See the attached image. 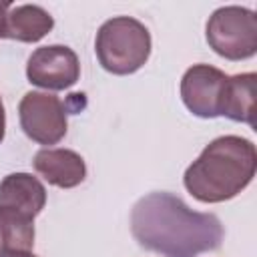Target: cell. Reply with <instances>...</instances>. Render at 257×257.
<instances>
[{"instance_id": "cell-1", "label": "cell", "mask_w": 257, "mask_h": 257, "mask_svg": "<svg viewBox=\"0 0 257 257\" xmlns=\"http://www.w3.org/2000/svg\"><path fill=\"white\" fill-rule=\"evenodd\" d=\"M131 233L141 247L163 257H197L219 249L223 225L213 213L193 211L171 193H151L131 211Z\"/></svg>"}, {"instance_id": "cell-2", "label": "cell", "mask_w": 257, "mask_h": 257, "mask_svg": "<svg viewBox=\"0 0 257 257\" xmlns=\"http://www.w3.org/2000/svg\"><path fill=\"white\" fill-rule=\"evenodd\" d=\"M257 151L249 139L225 135L211 141L183 177L185 189L201 203L237 197L255 177Z\"/></svg>"}, {"instance_id": "cell-3", "label": "cell", "mask_w": 257, "mask_h": 257, "mask_svg": "<svg viewBox=\"0 0 257 257\" xmlns=\"http://www.w3.org/2000/svg\"><path fill=\"white\" fill-rule=\"evenodd\" d=\"M46 205L44 185L28 173H12L0 183V253L32 251L34 217Z\"/></svg>"}, {"instance_id": "cell-4", "label": "cell", "mask_w": 257, "mask_h": 257, "mask_svg": "<svg viewBox=\"0 0 257 257\" xmlns=\"http://www.w3.org/2000/svg\"><path fill=\"white\" fill-rule=\"evenodd\" d=\"M94 52L106 72L133 74L151 56V34L137 18L114 16L98 28Z\"/></svg>"}, {"instance_id": "cell-5", "label": "cell", "mask_w": 257, "mask_h": 257, "mask_svg": "<svg viewBox=\"0 0 257 257\" xmlns=\"http://www.w3.org/2000/svg\"><path fill=\"white\" fill-rule=\"evenodd\" d=\"M209 46L227 60H245L257 52V16L243 6L217 8L205 28Z\"/></svg>"}, {"instance_id": "cell-6", "label": "cell", "mask_w": 257, "mask_h": 257, "mask_svg": "<svg viewBox=\"0 0 257 257\" xmlns=\"http://www.w3.org/2000/svg\"><path fill=\"white\" fill-rule=\"evenodd\" d=\"M24 135L38 145H56L64 139L68 122L64 102L50 92H26L18 104Z\"/></svg>"}, {"instance_id": "cell-7", "label": "cell", "mask_w": 257, "mask_h": 257, "mask_svg": "<svg viewBox=\"0 0 257 257\" xmlns=\"http://www.w3.org/2000/svg\"><path fill=\"white\" fill-rule=\"evenodd\" d=\"M227 74L209 64H193L181 80V98L185 106L201 118L221 116L227 88Z\"/></svg>"}, {"instance_id": "cell-8", "label": "cell", "mask_w": 257, "mask_h": 257, "mask_svg": "<svg viewBox=\"0 0 257 257\" xmlns=\"http://www.w3.org/2000/svg\"><path fill=\"white\" fill-rule=\"evenodd\" d=\"M26 76L32 84L46 90L70 88L80 76V62L72 48L50 44L36 48L26 64Z\"/></svg>"}, {"instance_id": "cell-9", "label": "cell", "mask_w": 257, "mask_h": 257, "mask_svg": "<svg viewBox=\"0 0 257 257\" xmlns=\"http://www.w3.org/2000/svg\"><path fill=\"white\" fill-rule=\"evenodd\" d=\"M34 171L58 189H72L86 177L84 159L70 149H42L34 155Z\"/></svg>"}, {"instance_id": "cell-10", "label": "cell", "mask_w": 257, "mask_h": 257, "mask_svg": "<svg viewBox=\"0 0 257 257\" xmlns=\"http://www.w3.org/2000/svg\"><path fill=\"white\" fill-rule=\"evenodd\" d=\"M54 26V18L36 4H22L10 8L4 26V38L18 42H38Z\"/></svg>"}, {"instance_id": "cell-11", "label": "cell", "mask_w": 257, "mask_h": 257, "mask_svg": "<svg viewBox=\"0 0 257 257\" xmlns=\"http://www.w3.org/2000/svg\"><path fill=\"white\" fill-rule=\"evenodd\" d=\"M255 72L235 74L227 78L225 98L221 116H227L237 122L255 124Z\"/></svg>"}, {"instance_id": "cell-12", "label": "cell", "mask_w": 257, "mask_h": 257, "mask_svg": "<svg viewBox=\"0 0 257 257\" xmlns=\"http://www.w3.org/2000/svg\"><path fill=\"white\" fill-rule=\"evenodd\" d=\"M10 8H12L10 2H6V0L0 2V38H4V26H6V16H8Z\"/></svg>"}, {"instance_id": "cell-13", "label": "cell", "mask_w": 257, "mask_h": 257, "mask_svg": "<svg viewBox=\"0 0 257 257\" xmlns=\"http://www.w3.org/2000/svg\"><path fill=\"white\" fill-rule=\"evenodd\" d=\"M0 257H38L32 251H2Z\"/></svg>"}, {"instance_id": "cell-14", "label": "cell", "mask_w": 257, "mask_h": 257, "mask_svg": "<svg viewBox=\"0 0 257 257\" xmlns=\"http://www.w3.org/2000/svg\"><path fill=\"white\" fill-rule=\"evenodd\" d=\"M4 133H6V112H4L2 98H0V143L4 141Z\"/></svg>"}]
</instances>
